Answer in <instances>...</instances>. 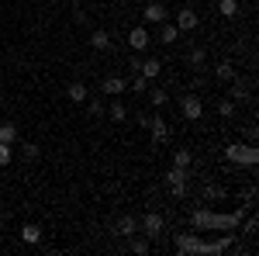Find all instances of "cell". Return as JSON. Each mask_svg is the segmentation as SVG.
I'll list each match as a JSON object with an SVG mask.
<instances>
[{"label":"cell","instance_id":"3","mask_svg":"<svg viewBox=\"0 0 259 256\" xmlns=\"http://www.w3.org/2000/svg\"><path fill=\"white\" fill-rule=\"evenodd\" d=\"M180 115L187 121H200V115H204V100L197 97V94H183L180 97Z\"/></svg>","mask_w":259,"mask_h":256},{"label":"cell","instance_id":"22","mask_svg":"<svg viewBox=\"0 0 259 256\" xmlns=\"http://www.w3.org/2000/svg\"><path fill=\"white\" fill-rule=\"evenodd\" d=\"M214 73H218L221 83H232V80H235V66H232V62H218V69H214Z\"/></svg>","mask_w":259,"mask_h":256},{"label":"cell","instance_id":"7","mask_svg":"<svg viewBox=\"0 0 259 256\" xmlns=\"http://www.w3.org/2000/svg\"><path fill=\"white\" fill-rule=\"evenodd\" d=\"M180 28V35L183 31H197V24H200V18H197V11L194 7H183V11H177V21H173Z\"/></svg>","mask_w":259,"mask_h":256},{"label":"cell","instance_id":"30","mask_svg":"<svg viewBox=\"0 0 259 256\" xmlns=\"http://www.w3.org/2000/svg\"><path fill=\"white\" fill-rule=\"evenodd\" d=\"M132 90H135V94H145V90H149V80H145V77L139 73V77L132 80Z\"/></svg>","mask_w":259,"mask_h":256},{"label":"cell","instance_id":"11","mask_svg":"<svg viewBox=\"0 0 259 256\" xmlns=\"http://www.w3.org/2000/svg\"><path fill=\"white\" fill-rule=\"evenodd\" d=\"M124 90H128V80H121V77L100 80V94H107V97H121Z\"/></svg>","mask_w":259,"mask_h":256},{"label":"cell","instance_id":"33","mask_svg":"<svg viewBox=\"0 0 259 256\" xmlns=\"http://www.w3.org/2000/svg\"><path fill=\"white\" fill-rule=\"evenodd\" d=\"M242 201H249V204H252V201H256V187H245V191H242Z\"/></svg>","mask_w":259,"mask_h":256},{"label":"cell","instance_id":"29","mask_svg":"<svg viewBox=\"0 0 259 256\" xmlns=\"http://www.w3.org/2000/svg\"><path fill=\"white\" fill-rule=\"evenodd\" d=\"M11 159H14V149H11L7 142H0V166H7Z\"/></svg>","mask_w":259,"mask_h":256},{"label":"cell","instance_id":"31","mask_svg":"<svg viewBox=\"0 0 259 256\" xmlns=\"http://www.w3.org/2000/svg\"><path fill=\"white\" fill-rule=\"evenodd\" d=\"M83 104H87V111H90V115H100V111H104V104H100V97H87Z\"/></svg>","mask_w":259,"mask_h":256},{"label":"cell","instance_id":"1","mask_svg":"<svg viewBox=\"0 0 259 256\" xmlns=\"http://www.w3.org/2000/svg\"><path fill=\"white\" fill-rule=\"evenodd\" d=\"M245 211H249V204H242L239 211H232V215H221L214 208H194L190 211V225L197 232H228V229H239Z\"/></svg>","mask_w":259,"mask_h":256},{"label":"cell","instance_id":"12","mask_svg":"<svg viewBox=\"0 0 259 256\" xmlns=\"http://www.w3.org/2000/svg\"><path fill=\"white\" fill-rule=\"evenodd\" d=\"M139 73H142L145 80H156V77L162 73V62H159V59H142V62H139Z\"/></svg>","mask_w":259,"mask_h":256},{"label":"cell","instance_id":"32","mask_svg":"<svg viewBox=\"0 0 259 256\" xmlns=\"http://www.w3.org/2000/svg\"><path fill=\"white\" fill-rule=\"evenodd\" d=\"M21 153H24V159H38V145H35V142H24Z\"/></svg>","mask_w":259,"mask_h":256},{"label":"cell","instance_id":"23","mask_svg":"<svg viewBox=\"0 0 259 256\" xmlns=\"http://www.w3.org/2000/svg\"><path fill=\"white\" fill-rule=\"evenodd\" d=\"M228 97L235 100V104H239V100H245V97H249V94H245V83H242L239 77L232 80V90H228Z\"/></svg>","mask_w":259,"mask_h":256},{"label":"cell","instance_id":"19","mask_svg":"<svg viewBox=\"0 0 259 256\" xmlns=\"http://www.w3.org/2000/svg\"><path fill=\"white\" fill-rule=\"evenodd\" d=\"M225 197H228V191L221 184H207L204 187V201H225Z\"/></svg>","mask_w":259,"mask_h":256},{"label":"cell","instance_id":"5","mask_svg":"<svg viewBox=\"0 0 259 256\" xmlns=\"http://www.w3.org/2000/svg\"><path fill=\"white\" fill-rule=\"evenodd\" d=\"M166 187L173 191V197H183V194H187V170L173 166V170L166 173Z\"/></svg>","mask_w":259,"mask_h":256},{"label":"cell","instance_id":"9","mask_svg":"<svg viewBox=\"0 0 259 256\" xmlns=\"http://www.w3.org/2000/svg\"><path fill=\"white\" fill-rule=\"evenodd\" d=\"M200 246H204V239H200L197 232H183V236H177V249L180 253H200Z\"/></svg>","mask_w":259,"mask_h":256},{"label":"cell","instance_id":"14","mask_svg":"<svg viewBox=\"0 0 259 256\" xmlns=\"http://www.w3.org/2000/svg\"><path fill=\"white\" fill-rule=\"evenodd\" d=\"M66 94H69V100H73V104H83V100L90 97V90H87V83H80V80H73Z\"/></svg>","mask_w":259,"mask_h":256},{"label":"cell","instance_id":"35","mask_svg":"<svg viewBox=\"0 0 259 256\" xmlns=\"http://www.w3.org/2000/svg\"><path fill=\"white\" fill-rule=\"evenodd\" d=\"M114 4H132V0H114Z\"/></svg>","mask_w":259,"mask_h":256},{"label":"cell","instance_id":"15","mask_svg":"<svg viewBox=\"0 0 259 256\" xmlns=\"http://www.w3.org/2000/svg\"><path fill=\"white\" fill-rule=\"evenodd\" d=\"M177 39H180V28H177V24H166V21H162V24H159V42H162V45H173Z\"/></svg>","mask_w":259,"mask_h":256},{"label":"cell","instance_id":"28","mask_svg":"<svg viewBox=\"0 0 259 256\" xmlns=\"http://www.w3.org/2000/svg\"><path fill=\"white\" fill-rule=\"evenodd\" d=\"M128 242H132V253H149V249H152V246H149V239H128Z\"/></svg>","mask_w":259,"mask_h":256},{"label":"cell","instance_id":"13","mask_svg":"<svg viewBox=\"0 0 259 256\" xmlns=\"http://www.w3.org/2000/svg\"><path fill=\"white\" fill-rule=\"evenodd\" d=\"M118 236L124 239H132V236H139V218H132V215H124L118 222Z\"/></svg>","mask_w":259,"mask_h":256},{"label":"cell","instance_id":"10","mask_svg":"<svg viewBox=\"0 0 259 256\" xmlns=\"http://www.w3.org/2000/svg\"><path fill=\"white\" fill-rule=\"evenodd\" d=\"M145 128L152 132V142H156V145L169 142V125H166V121H162L159 115H156V118H149V125H145Z\"/></svg>","mask_w":259,"mask_h":256},{"label":"cell","instance_id":"25","mask_svg":"<svg viewBox=\"0 0 259 256\" xmlns=\"http://www.w3.org/2000/svg\"><path fill=\"white\" fill-rule=\"evenodd\" d=\"M149 100H152V107H166V104H169V94H166V90H159V87H156V90H152V94H149Z\"/></svg>","mask_w":259,"mask_h":256},{"label":"cell","instance_id":"18","mask_svg":"<svg viewBox=\"0 0 259 256\" xmlns=\"http://www.w3.org/2000/svg\"><path fill=\"white\" fill-rule=\"evenodd\" d=\"M107 118H111V121H128V107L114 97V100H111V107H107Z\"/></svg>","mask_w":259,"mask_h":256},{"label":"cell","instance_id":"21","mask_svg":"<svg viewBox=\"0 0 259 256\" xmlns=\"http://www.w3.org/2000/svg\"><path fill=\"white\" fill-rule=\"evenodd\" d=\"M218 14L221 18H235L239 14V0H218Z\"/></svg>","mask_w":259,"mask_h":256},{"label":"cell","instance_id":"4","mask_svg":"<svg viewBox=\"0 0 259 256\" xmlns=\"http://www.w3.org/2000/svg\"><path fill=\"white\" fill-rule=\"evenodd\" d=\"M139 229L145 232V239H159V236H162V229H166V222H162V215L149 211V215L139 222Z\"/></svg>","mask_w":259,"mask_h":256},{"label":"cell","instance_id":"34","mask_svg":"<svg viewBox=\"0 0 259 256\" xmlns=\"http://www.w3.org/2000/svg\"><path fill=\"white\" fill-rule=\"evenodd\" d=\"M259 229V218H249V222H245V232H249V236H252V232H256Z\"/></svg>","mask_w":259,"mask_h":256},{"label":"cell","instance_id":"20","mask_svg":"<svg viewBox=\"0 0 259 256\" xmlns=\"http://www.w3.org/2000/svg\"><path fill=\"white\" fill-rule=\"evenodd\" d=\"M0 142H7V145H14V142H18V125H11V121H4V125H0Z\"/></svg>","mask_w":259,"mask_h":256},{"label":"cell","instance_id":"16","mask_svg":"<svg viewBox=\"0 0 259 256\" xmlns=\"http://www.w3.org/2000/svg\"><path fill=\"white\" fill-rule=\"evenodd\" d=\"M90 45H94L97 52H107V49H111V35H107L104 28H97V31L90 35Z\"/></svg>","mask_w":259,"mask_h":256},{"label":"cell","instance_id":"6","mask_svg":"<svg viewBox=\"0 0 259 256\" xmlns=\"http://www.w3.org/2000/svg\"><path fill=\"white\" fill-rule=\"evenodd\" d=\"M166 14H169V11H166V4H159V0H152V4L142 7V21H145V24H162Z\"/></svg>","mask_w":259,"mask_h":256},{"label":"cell","instance_id":"24","mask_svg":"<svg viewBox=\"0 0 259 256\" xmlns=\"http://www.w3.org/2000/svg\"><path fill=\"white\" fill-rule=\"evenodd\" d=\"M190 163H194V156H190V149H177V153H173V166H180V170H187Z\"/></svg>","mask_w":259,"mask_h":256},{"label":"cell","instance_id":"8","mask_svg":"<svg viewBox=\"0 0 259 256\" xmlns=\"http://www.w3.org/2000/svg\"><path fill=\"white\" fill-rule=\"evenodd\" d=\"M149 42H152V35H149L142 24L128 28V49H132V52H142V49H149Z\"/></svg>","mask_w":259,"mask_h":256},{"label":"cell","instance_id":"26","mask_svg":"<svg viewBox=\"0 0 259 256\" xmlns=\"http://www.w3.org/2000/svg\"><path fill=\"white\" fill-rule=\"evenodd\" d=\"M187 62H190V66H204V62H207V52H204V49H190V56H187Z\"/></svg>","mask_w":259,"mask_h":256},{"label":"cell","instance_id":"17","mask_svg":"<svg viewBox=\"0 0 259 256\" xmlns=\"http://www.w3.org/2000/svg\"><path fill=\"white\" fill-rule=\"evenodd\" d=\"M21 239L35 246V242H41V229L35 225V222H28V225H21Z\"/></svg>","mask_w":259,"mask_h":256},{"label":"cell","instance_id":"2","mask_svg":"<svg viewBox=\"0 0 259 256\" xmlns=\"http://www.w3.org/2000/svg\"><path fill=\"white\" fill-rule=\"evenodd\" d=\"M225 159L235 163V166H256L259 163V149L252 145V142H249V145H239V142H235V145L225 149Z\"/></svg>","mask_w":259,"mask_h":256},{"label":"cell","instance_id":"27","mask_svg":"<svg viewBox=\"0 0 259 256\" xmlns=\"http://www.w3.org/2000/svg\"><path fill=\"white\" fill-rule=\"evenodd\" d=\"M218 115H221V118H235V100H232V97L218 100Z\"/></svg>","mask_w":259,"mask_h":256}]
</instances>
